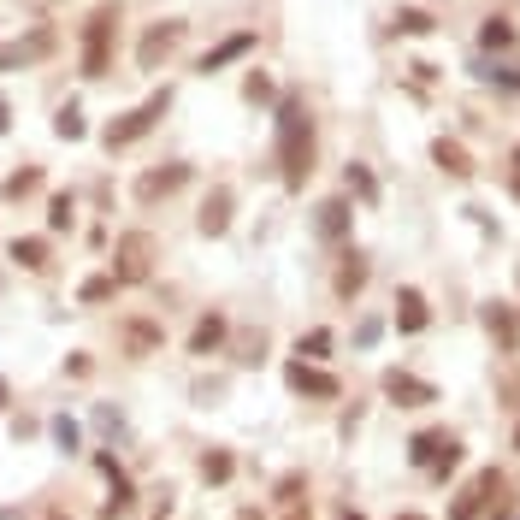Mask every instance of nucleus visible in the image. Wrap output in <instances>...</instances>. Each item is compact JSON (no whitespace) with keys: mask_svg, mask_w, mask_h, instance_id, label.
<instances>
[{"mask_svg":"<svg viewBox=\"0 0 520 520\" xmlns=\"http://www.w3.org/2000/svg\"><path fill=\"white\" fill-rule=\"evenodd\" d=\"M272 148H278V178L284 190L302 195L314 166H320V136H314V107L302 89H284L278 95V113H272Z\"/></svg>","mask_w":520,"mask_h":520,"instance_id":"nucleus-1","label":"nucleus"},{"mask_svg":"<svg viewBox=\"0 0 520 520\" xmlns=\"http://www.w3.org/2000/svg\"><path fill=\"white\" fill-rule=\"evenodd\" d=\"M119 18H125V6H119V0H101V6L83 18V77H89V83H101V77H107V65H113Z\"/></svg>","mask_w":520,"mask_h":520,"instance_id":"nucleus-2","label":"nucleus"},{"mask_svg":"<svg viewBox=\"0 0 520 520\" xmlns=\"http://www.w3.org/2000/svg\"><path fill=\"white\" fill-rule=\"evenodd\" d=\"M154 260H160V237H154V231H119V243H113V255H107V272H113L119 290H125V284H148V278H154Z\"/></svg>","mask_w":520,"mask_h":520,"instance_id":"nucleus-3","label":"nucleus"},{"mask_svg":"<svg viewBox=\"0 0 520 520\" xmlns=\"http://www.w3.org/2000/svg\"><path fill=\"white\" fill-rule=\"evenodd\" d=\"M166 113H172V83H166V89H154V95H148L142 107L119 113L113 125L101 130V148H107V154H119V148H130V142H142V136H148L154 125H160Z\"/></svg>","mask_w":520,"mask_h":520,"instance_id":"nucleus-4","label":"nucleus"},{"mask_svg":"<svg viewBox=\"0 0 520 520\" xmlns=\"http://www.w3.org/2000/svg\"><path fill=\"white\" fill-rule=\"evenodd\" d=\"M190 178H195V166H184V160H166V166H148V172H136L130 195H136V207H160V201H172V195L184 190Z\"/></svg>","mask_w":520,"mask_h":520,"instance_id":"nucleus-5","label":"nucleus"},{"mask_svg":"<svg viewBox=\"0 0 520 520\" xmlns=\"http://www.w3.org/2000/svg\"><path fill=\"white\" fill-rule=\"evenodd\" d=\"M184 36H190L184 18H154V24L142 30V42H136V65H142V71H160V65L184 48Z\"/></svg>","mask_w":520,"mask_h":520,"instance_id":"nucleus-6","label":"nucleus"},{"mask_svg":"<svg viewBox=\"0 0 520 520\" xmlns=\"http://www.w3.org/2000/svg\"><path fill=\"white\" fill-rule=\"evenodd\" d=\"M284 385L296 390V396H308V402H343V379L325 373L320 361H302V355L284 361Z\"/></svg>","mask_w":520,"mask_h":520,"instance_id":"nucleus-7","label":"nucleus"},{"mask_svg":"<svg viewBox=\"0 0 520 520\" xmlns=\"http://www.w3.org/2000/svg\"><path fill=\"white\" fill-rule=\"evenodd\" d=\"M60 48V30L54 24H30L18 42H0V71H24V65H42Z\"/></svg>","mask_w":520,"mask_h":520,"instance_id":"nucleus-8","label":"nucleus"},{"mask_svg":"<svg viewBox=\"0 0 520 520\" xmlns=\"http://www.w3.org/2000/svg\"><path fill=\"white\" fill-rule=\"evenodd\" d=\"M314 237H320L325 249H343L349 237H355V195H325L320 207H314Z\"/></svg>","mask_w":520,"mask_h":520,"instance_id":"nucleus-9","label":"nucleus"},{"mask_svg":"<svg viewBox=\"0 0 520 520\" xmlns=\"http://www.w3.org/2000/svg\"><path fill=\"white\" fill-rule=\"evenodd\" d=\"M160 349H166V325L154 314H125L119 320V355L125 361H154Z\"/></svg>","mask_w":520,"mask_h":520,"instance_id":"nucleus-10","label":"nucleus"},{"mask_svg":"<svg viewBox=\"0 0 520 520\" xmlns=\"http://www.w3.org/2000/svg\"><path fill=\"white\" fill-rule=\"evenodd\" d=\"M379 390H385L390 408H432V402H444V390L432 379H420V373H408V367H385Z\"/></svg>","mask_w":520,"mask_h":520,"instance_id":"nucleus-11","label":"nucleus"},{"mask_svg":"<svg viewBox=\"0 0 520 520\" xmlns=\"http://www.w3.org/2000/svg\"><path fill=\"white\" fill-rule=\"evenodd\" d=\"M479 325H485V337H491L503 355H520V308L509 296H491V302L479 308Z\"/></svg>","mask_w":520,"mask_h":520,"instance_id":"nucleus-12","label":"nucleus"},{"mask_svg":"<svg viewBox=\"0 0 520 520\" xmlns=\"http://www.w3.org/2000/svg\"><path fill=\"white\" fill-rule=\"evenodd\" d=\"M432 166L450 178V184H473V172H479V160H473V148L461 142V136H432Z\"/></svg>","mask_w":520,"mask_h":520,"instance_id":"nucleus-13","label":"nucleus"},{"mask_svg":"<svg viewBox=\"0 0 520 520\" xmlns=\"http://www.w3.org/2000/svg\"><path fill=\"white\" fill-rule=\"evenodd\" d=\"M225 343H231V320H225V308H201V320L190 331V349L195 361H213V355H225Z\"/></svg>","mask_w":520,"mask_h":520,"instance_id":"nucleus-14","label":"nucleus"},{"mask_svg":"<svg viewBox=\"0 0 520 520\" xmlns=\"http://www.w3.org/2000/svg\"><path fill=\"white\" fill-rule=\"evenodd\" d=\"M231 219H237V190H231V184H213V190L201 195L195 231H201V237H225V231H231Z\"/></svg>","mask_w":520,"mask_h":520,"instance_id":"nucleus-15","label":"nucleus"},{"mask_svg":"<svg viewBox=\"0 0 520 520\" xmlns=\"http://www.w3.org/2000/svg\"><path fill=\"white\" fill-rule=\"evenodd\" d=\"M367 284H373V260H367V249H343V255H337V272H331L337 302H361Z\"/></svg>","mask_w":520,"mask_h":520,"instance_id":"nucleus-16","label":"nucleus"},{"mask_svg":"<svg viewBox=\"0 0 520 520\" xmlns=\"http://www.w3.org/2000/svg\"><path fill=\"white\" fill-rule=\"evenodd\" d=\"M255 48H260V30H231L225 42H213V48H207V54L195 60V71H201V77H213V71H225V65L249 60Z\"/></svg>","mask_w":520,"mask_h":520,"instance_id":"nucleus-17","label":"nucleus"},{"mask_svg":"<svg viewBox=\"0 0 520 520\" xmlns=\"http://www.w3.org/2000/svg\"><path fill=\"white\" fill-rule=\"evenodd\" d=\"M390 325H396L402 337L432 331V302H426V290H420V284H402V290H396V314H390Z\"/></svg>","mask_w":520,"mask_h":520,"instance_id":"nucleus-18","label":"nucleus"},{"mask_svg":"<svg viewBox=\"0 0 520 520\" xmlns=\"http://www.w3.org/2000/svg\"><path fill=\"white\" fill-rule=\"evenodd\" d=\"M390 36L426 42V36H438V12H426V6H396V12H390Z\"/></svg>","mask_w":520,"mask_h":520,"instance_id":"nucleus-19","label":"nucleus"},{"mask_svg":"<svg viewBox=\"0 0 520 520\" xmlns=\"http://www.w3.org/2000/svg\"><path fill=\"white\" fill-rule=\"evenodd\" d=\"M491 491H503V479H497V467H485L461 497H455V509H450V520H479V509L491 503Z\"/></svg>","mask_w":520,"mask_h":520,"instance_id":"nucleus-20","label":"nucleus"},{"mask_svg":"<svg viewBox=\"0 0 520 520\" xmlns=\"http://www.w3.org/2000/svg\"><path fill=\"white\" fill-rule=\"evenodd\" d=\"M515 42H520V30H515L509 12H485V18H479V48H485V54H509Z\"/></svg>","mask_w":520,"mask_h":520,"instance_id":"nucleus-21","label":"nucleus"},{"mask_svg":"<svg viewBox=\"0 0 520 520\" xmlns=\"http://www.w3.org/2000/svg\"><path fill=\"white\" fill-rule=\"evenodd\" d=\"M450 438H455L450 426H426V432H414V438H408V467H420V473H426V467L438 461V450H444Z\"/></svg>","mask_w":520,"mask_h":520,"instance_id":"nucleus-22","label":"nucleus"},{"mask_svg":"<svg viewBox=\"0 0 520 520\" xmlns=\"http://www.w3.org/2000/svg\"><path fill=\"white\" fill-rule=\"evenodd\" d=\"M343 190L355 195V201H361V207H379V178H373V166H367V160H349V166H343Z\"/></svg>","mask_w":520,"mask_h":520,"instance_id":"nucleus-23","label":"nucleus"},{"mask_svg":"<svg viewBox=\"0 0 520 520\" xmlns=\"http://www.w3.org/2000/svg\"><path fill=\"white\" fill-rule=\"evenodd\" d=\"M6 255L18 260L24 272H48V266H54V249H48V237H12V243H6Z\"/></svg>","mask_w":520,"mask_h":520,"instance_id":"nucleus-24","label":"nucleus"},{"mask_svg":"<svg viewBox=\"0 0 520 520\" xmlns=\"http://www.w3.org/2000/svg\"><path fill=\"white\" fill-rule=\"evenodd\" d=\"M225 349H231L237 367H260V361H266V331H260V325H243V331H231Z\"/></svg>","mask_w":520,"mask_h":520,"instance_id":"nucleus-25","label":"nucleus"},{"mask_svg":"<svg viewBox=\"0 0 520 520\" xmlns=\"http://www.w3.org/2000/svg\"><path fill=\"white\" fill-rule=\"evenodd\" d=\"M42 184H48V172H42L36 160H24V166L0 184V195H6V201H30V195H42Z\"/></svg>","mask_w":520,"mask_h":520,"instance_id":"nucleus-26","label":"nucleus"},{"mask_svg":"<svg viewBox=\"0 0 520 520\" xmlns=\"http://www.w3.org/2000/svg\"><path fill=\"white\" fill-rule=\"evenodd\" d=\"M331 349H337V331H331V325H314V331H302V337H296V355H302V361H331Z\"/></svg>","mask_w":520,"mask_h":520,"instance_id":"nucleus-27","label":"nucleus"},{"mask_svg":"<svg viewBox=\"0 0 520 520\" xmlns=\"http://www.w3.org/2000/svg\"><path fill=\"white\" fill-rule=\"evenodd\" d=\"M113 296H119V278H113V272H95V278L77 284V302H83V308H101V302H113Z\"/></svg>","mask_w":520,"mask_h":520,"instance_id":"nucleus-28","label":"nucleus"},{"mask_svg":"<svg viewBox=\"0 0 520 520\" xmlns=\"http://www.w3.org/2000/svg\"><path fill=\"white\" fill-rule=\"evenodd\" d=\"M54 136H60V142H83V136H89V119H83L77 101H65L60 113H54Z\"/></svg>","mask_w":520,"mask_h":520,"instance_id":"nucleus-29","label":"nucleus"},{"mask_svg":"<svg viewBox=\"0 0 520 520\" xmlns=\"http://www.w3.org/2000/svg\"><path fill=\"white\" fill-rule=\"evenodd\" d=\"M71 225H77V195L54 190L48 195V231H71Z\"/></svg>","mask_w":520,"mask_h":520,"instance_id":"nucleus-30","label":"nucleus"},{"mask_svg":"<svg viewBox=\"0 0 520 520\" xmlns=\"http://www.w3.org/2000/svg\"><path fill=\"white\" fill-rule=\"evenodd\" d=\"M136 509V485H130V473H113V497H107V509H101V520H119Z\"/></svg>","mask_w":520,"mask_h":520,"instance_id":"nucleus-31","label":"nucleus"},{"mask_svg":"<svg viewBox=\"0 0 520 520\" xmlns=\"http://www.w3.org/2000/svg\"><path fill=\"white\" fill-rule=\"evenodd\" d=\"M231 473H237V455L231 450H207L201 455V479H207V485H225Z\"/></svg>","mask_w":520,"mask_h":520,"instance_id":"nucleus-32","label":"nucleus"},{"mask_svg":"<svg viewBox=\"0 0 520 520\" xmlns=\"http://www.w3.org/2000/svg\"><path fill=\"white\" fill-rule=\"evenodd\" d=\"M48 432H54V444H60L65 455H71V450H83V426H77L71 414H54V420H48Z\"/></svg>","mask_w":520,"mask_h":520,"instance_id":"nucleus-33","label":"nucleus"},{"mask_svg":"<svg viewBox=\"0 0 520 520\" xmlns=\"http://www.w3.org/2000/svg\"><path fill=\"white\" fill-rule=\"evenodd\" d=\"M243 101H255V107H260V101H278V89H272V71H260V65H255V71L243 77Z\"/></svg>","mask_w":520,"mask_h":520,"instance_id":"nucleus-34","label":"nucleus"},{"mask_svg":"<svg viewBox=\"0 0 520 520\" xmlns=\"http://www.w3.org/2000/svg\"><path fill=\"white\" fill-rule=\"evenodd\" d=\"M479 83H497V89H515L520 95V65H479Z\"/></svg>","mask_w":520,"mask_h":520,"instance_id":"nucleus-35","label":"nucleus"},{"mask_svg":"<svg viewBox=\"0 0 520 520\" xmlns=\"http://www.w3.org/2000/svg\"><path fill=\"white\" fill-rule=\"evenodd\" d=\"M455 467H461V438H450V444H444V450H438V461H432V467H426V473H432V479H438V485H444V479H450Z\"/></svg>","mask_w":520,"mask_h":520,"instance_id":"nucleus-36","label":"nucleus"},{"mask_svg":"<svg viewBox=\"0 0 520 520\" xmlns=\"http://www.w3.org/2000/svg\"><path fill=\"white\" fill-rule=\"evenodd\" d=\"M302 491H308V479H302V473H284V479H278V503H284V509H296V503H302Z\"/></svg>","mask_w":520,"mask_h":520,"instance_id":"nucleus-37","label":"nucleus"},{"mask_svg":"<svg viewBox=\"0 0 520 520\" xmlns=\"http://www.w3.org/2000/svg\"><path fill=\"white\" fill-rule=\"evenodd\" d=\"M379 337H385V320H379V314H367V320L355 325V349H373Z\"/></svg>","mask_w":520,"mask_h":520,"instance_id":"nucleus-38","label":"nucleus"},{"mask_svg":"<svg viewBox=\"0 0 520 520\" xmlns=\"http://www.w3.org/2000/svg\"><path fill=\"white\" fill-rule=\"evenodd\" d=\"M119 426H125V414H119L113 402H95V432H107V438H113Z\"/></svg>","mask_w":520,"mask_h":520,"instance_id":"nucleus-39","label":"nucleus"},{"mask_svg":"<svg viewBox=\"0 0 520 520\" xmlns=\"http://www.w3.org/2000/svg\"><path fill=\"white\" fill-rule=\"evenodd\" d=\"M219 396H225V379H195V402H201V408H213Z\"/></svg>","mask_w":520,"mask_h":520,"instance_id":"nucleus-40","label":"nucleus"},{"mask_svg":"<svg viewBox=\"0 0 520 520\" xmlns=\"http://www.w3.org/2000/svg\"><path fill=\"white\" fill-rule=\"evenodd\" d=\"M408 71H414V83H438V65H432V60H414Z\"/></svg>","mask_w":520,"mask_h":520,"instance_id":"nucleus-41","label":"nucleus"},{"mask_svg":"<svg viewBox=\"0 0 520 520\" xmlns=\"http://www.w3.org/2000/svg\"><path fill=\"white\" fill-rule=\"evenodd\" d=\"M89 373V355H65V379H83Z\"/></svg>","mask_w":520,"mask_h":520,"instance_id":"nucleus-42","label":"nucleus"},{"mask_svg":"<svg viewBox=\"0 0 520 520\" xmlns=\"http://www.w3.org/2000/svg\"><path fill=\"white\" fill-rule=\"evenodd\" d=\"M6 130H12V101L0 95V136H6Z\"/></svg>","mask_w":520,"mask_h":520,"instance_id":"nucleus-43","label":"nucleus"},{"mask_svg":"<svg viewBox=\"0 0 520 520\" xmlns=\"http://www.w3.org/2000/svg\"><path fill=\"white\" fill-rule=\"evenodd\" d=\"M509 195H515V201H520V166H515V172H509Z\"/></svg>","mask_w":520,"mask_h":520,"instance_id":"nucleus-44","label":"nucleus"},{"mask_svg":"<svg viewBox=\"0 0 520 520\" xmlns=\"http://www.w3.org/2000/svg\"><path fill=\"white\" fill-rule=\"evenodd\" d=\"M6 402H12V385H6V379H0V408H6Z\"/></svg>","mask_w":520,"mask_h":520,"instance_id":"nucleus-45","label":"nucleus"},{"mask_svg":"<svg viewBox=\"0 0 520 520\" xmlns=\"http://www.w3.org/2000/svg\"><path fill=\"white\" fill-rule=\"evenodd\" d=\"M290 520H314V515H308V509H302V503H296V509H290Z\"/></svg>","mask_w":520,"mask_h":520,"instance_id":"nucleus-46","label":"nucleus"},{"mask_svg":"<svg viewBox=\"0 0 520 520\" xmlns=\"http://www.w3.org/2000/svg\"><path fill=\"white\" fill-rule=\"evenodd\" d=\"M396 520H426V515H420V509H408V515H396Z\"/></svg>","mask_w":520,"mask_h":520,"instance_id":"nucleus-47","label":"nucleus"},{"mask_svg":"<svg viewBox=\"0 0 520 520\" xmlns=\"http://www.w3.org/2000/svg\"><path fill=\"white\" fill-rule=\"evenodd\" d=\"M509 444H515V450H520V420H515V438H509Z\"/></svg>","mask_w":520,"mask_h":520,"instance_id":"nucleus-48","label":"nucleus"},{"mask_svg":"<svg viewBox=\"0 0 520 520\" xmlns=\"http://www.w3.org/2000/svg\"><path fill=\"white\" fill-rule=\"evenodd\" d=\"M491 520H509V509H497V515H491Z\"/></svg>","mask_w":520,"mask_h":520,"instance_id":"nucleus-49","label":"nucleus"},{"mask_svg":"<svg viewBox=\"0 0 520 520\" xmlns=\"http://www.w3.org/2000/svg\"><path fill=\"white\" fill-rule=\"evenodd\" d=\"M343 520H361V515H343Z\"/></svg>","mask_w":520,"mask_h":520,"instance_id":"nucleus-50","label":"nucleus"},{"mask_svg":"<svg viewBox=\"0 0 520 520\" xmlns=\"http://www.w3.org/2000/svg\"><path fill=\"white\" fill-rule=\"evenodd\" d=\"M515 166H520V148H515Z\"/></svg>","mask_w":520,"mask_h":520,"instance_id":"nucleus-51","label":"nucleus"},{"mask_svg":"<svg viewBox=\"0 0 520 520\" xmlns=\"http://www.w3.org/2000/svg\"><path fill=\"white\" fill-rule=\"evenodd\" d=\"M48 520H65V515H48Z\"/></svg>","mask_w":520,"mask_h":520,"instance_id":"nucleus-52","label":"nucleus"}]
</instances>
